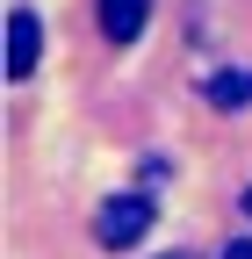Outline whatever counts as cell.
I'll return each mask as SVG.
<instances>
[{
    "label": "cell",
    "instance_id": "3",
    "mask_svg": "<svg viewBox=\"0 0 252 259\" xmlns=\"http://www.w3.org/2000/svg\"><path fill=\"white\" fill-rule=\"evenodd\" d=\"M151 22V0H101V36L108 44H137Z\"/></svg>",
    "mask_w": 252,
    "mask_h": 259
},
{
    "label": "cell",
    "instance_id": "2",
    "mask_svg": "<svg viewBox=\"0 0 252 259\" xmlns=\"http://www.w3.org/2000/svg\"><path fill=\"white\" fill-rule=\"evenodd\" d=\"M44 58V22L36 8H8V79H29Z\"/></svg>",
    "mask_w": 252,
    "mask_h": 259
},
{
    "label": "cell",
    "instance_id": "1",
    "mask_svg": "<svg viewBox=\"0 0 252 259\" xmlns=\"http://www.w3.org/2000/svg\"><path fill=\"white\" fill-rule=\"evenodd\" d=\"M151 223H159V202H151V194H108L101 216H94V238H101L108 252H130Z\"/></svg>",
    "mask_w": 252,
    "mask_h": 259
},
{
    "label": "cell",
    "instance_id": "5",
    "mask_svg": "<svg viewBox=\"0 0 252 259\" xmlns=\"http://www.w3.org/2000/svg\"><path fill=\"white\" fill-rule=\"evenodd\" d=\"M231 259H252V238H245V245H231Z\"/></svg>",
    "mask_w": 252,
    "mask_h": 259
},
{
    "label": "cell",
    "instance_id": "4",
    "mask_svg": "<svg viewBox=\"0 0 252 259\" xmlns=\"http://www.w3.org/2000/svg\"><path fill=\"white\" fill-rule=\"evenodd\" d=\"M202 101H209V108H245V101H252V72H245V65L209 72V79H202Z\"/></svg>",
    "mask_w": 252,
    "mask_h": 259
},
{
    "label": "cell",
    "instance_id": "6",
    "mask_svg": "<svg viewBox=\"0 0 252 259\" xmlns=\"http://www.w3.org/2000/svg\"><path fill=\"white\" fill-rule=\"evenodd\" d=\"M245 216H252V187H245Z\"/></svg>",
    "mask_w": 252,
    "mask_h": 259
}]
</instances>
